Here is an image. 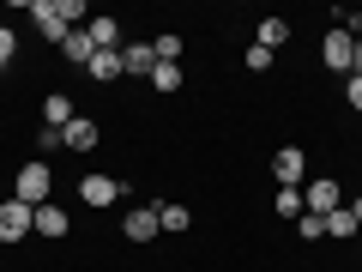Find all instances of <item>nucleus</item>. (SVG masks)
I'll use <instances>...</instances> for the list:
<instances>
[{"instance_id":"9d476101","label":"nucleus","mask_w":362,"mask_h":272,"mask_svg":"<svg viewBox=\"0 0 362 272\" xmlns=\"http://www.w3.org/2000/svg\"><path fill=\"white\" fill-rule=\"evenodd\" d=\"M121 73H157V49L151 42H121Z\"/></svg>"},{"instance_id":"dca6fc26","label":"nucleus","mask_w":362,"mask_h":272,"mask_svg":"<svg viewBox=\"0 0 362 272\" xmlns=\"http://www.w3.org/2000/svg\"><path fill=\"white\" fill-rule=\"evenodd\" d=\"M151 206H157V224H163V230H187V224H194V212H187V206H169V200H151Z\"/></svg>"},{"instance_id":"393cba45","label":"nucleus","mask_w":362,"mask_h":272,"mask_svg":"<svg viewBox=\"0 0 362 272\" xmlns=\"http://www.w3.org/2000/svg\"><path fill=\"white\" fill-rule=\"evenodd\" d=\"M61 145H66L61 128H42V133H37V152H61Z\"/></svg>"},{"instance_id":"a211bd4d","label":"nucleus","mask_w":362,"mask_h":272,"mask_svg":"<svg viewBox=\"0 0 362 272\" xmlns=\"http://www.w3.org/2000/svg\"><path fill=\"white\" fill-rule=\"evenodd\" d=\"M90 42H97V49H121V25H115V18H90Z\"/></svg>"},{"instance_id":"6ab92c4d","label":"nucleus","mask_w":362,"mask_h":272,"mask_svg":"<svg viewBox=\"0 0 362 272\" xmlns=\"http://www.w3.org/2000/svg\"><path fill=\"white\" fill-rule=\"evenodd\" d=\"M356 230H362V224L350 218L344 206H338V212H326V236H332V242H350V236H356Z\"/></svg>"},{"instance_id":"aec40b11","label":"nucleus","mask_w":362,"mask_h":272,"mask_svg":"<svg viewBox=\"0 0 362 272\" xmlns=\"http://www.w3.org/2000/svg\"><path fill=\"white\" fill-rule=\"evenodd\" d=\"M296 236H302V242H320V236H326V218H320V212H302V218H296Z\"/></svg>"},{"instance_id":"1a4fd4ad","label":"nucleus","mask_w":362,"mask_h":272,"mask_svg":"<svg viewBox=\"0 0 362 272\" xmlns=\"http://www.w3.org/2000/svg\"><path fill=\"white\" fill-rule=\"evenodd\" d=\"M66 121H78L73 97H66V91H49V97H42V128H61L66 133Z\"/></svg>"},{"instance_id":"f03ea898","label":"nucleus","mask_w":362,"mask_h":272,"mask_svg":"<svg viewBox=\"0 0 362 272\" xmlns=\"http://www.w3.org/2000/svg\"><path fill=\"white\" fill-rule=\"evenodd\" d=\"M25 13L37 18V37L42 42H66V37H73V25L61 18V0H25Z\"/></svg>"},{"instance_id":"423d86ee","label":"nucleus","mask_w":362,"mask_h":272,"mask_svg":"<svg viewBox=\"0 0 362 272\" xmlns=\"http://www.w3.org/2000/svg\"><path fill=\"white\" fill-rule=\"evenodd\" d=\"M121 194H127V188H121L115 176H97V169H90V176H78V200H85V206H115Z\"/></svg>"},{"instance_id":"412c9836","label":"nucleus","mask_w":362,"mask_h":272,"mask_svg":"<svg viewBox=\"0 0 362 272\" xmlns=\"http://www.w3.org/2000/svg\"><path fill=\"white\" fill-rule=\"evenodd\" d=\"M278 218H302V188H278Z\"/></svg>"},{"instance_id":"39448f33","label":"nucleus","mask_w":362,"mask_h":272,"mask_svg":"<svg viewBox=\"0 0 362 272\" xmlns=\"http://www.w3.org/2000/svg\"><path fill=\"white\" fill-rule=\"evenodd\" d=\"M350 55H356V37H350L344 25H338V30H326V42H320L326 73H344V79H350Z\"/></svg>"},{"instance_id":"4be33fe9","label":"nucleus","mask_w":362,"mask_h":272,"mask_svg":"<svg viewBox=\"0 0 362 272\" xmlns=\"http://www.w3.org/2000/svg\"><path fill=\"white\" fill-rule=\"evenodd\" d=\"M13 61H18V30L0 25V67H13Z\"/></svg>"},{"instance_id":"4468645a","label":"nucleus","mask_w":362,"mask_h":272,"mask_svg":"<svg viewBox=\"0 0 362 272\" xmlns=\"http://www.w3.org/2000/svg\"><path fill=\"white\" fill-rule=\"evenodd\" d=\"M61 55H66V61H73V67H90V55H97V42H90V30H85V25H78V30H73V37H66V42H61Z\"/></svg>"},{"instance_id":"2eb2a0df","label":"nucleus","mask_w":362,"mask_h":272,"mask_svg":"<svg viewBox=\"0 0 362 272\" xmlns=\"http://www.w3.org/2000/svg\"><path fill=\"white\" fill-rule=\"evenodd\" d=\"M259 49H284V42H290V18H259Z\"/></svg>"},{"instance_id":"0eeeda50","label":"nucleus","mask_w":362,"mask_h":272,"mask_svg":"<svg viewBox=\"0 0 362 272\" xmlns=\"http://www.w3.org/2000/svg\"><path fill=\"white\" fill-rule=\"evenodd\" d=\"M272 169H278V188H302V176H308V157H302V145H284V152L272 157Z\"/></svg>"},{"instance_id":"5701e85b","label":"nucleus","mask_w":362,"mask_h":272,"mask_svg":"<svg viewBox=\"0 0 362 272\" xmlns=\"http://www.w3.org/2000/svg\"><path fill=\"white\" fill-rule=\"evenodd\" d=\"M151 49H157V61H181V37H157Z\"/></svg>"},{"instance_id":"20e7f679","label":"nucleus","mask_w":362,"mask_h":272,"mask_svg":"<svg viewBox=\"0 0 362 272\" xmlns=\"http://www.w3.org/2000/svg\"><path fill=\"white\" fill-rule=\"evenodd\" d=\"M338 206H344V194H338V181H332V176L302 181V212H320V218H326V212H338Z\"/></svg>"},{"instance_id":"bb28decb","label":"nucleus","mask_w":362,"mask_h":272,"mask_svg":"<svg viewBox=\"0 0 362 272\" xmlns=\"http://www.w3.org/2000/svg\"><path fill=\"white\" fill-rule=\"evenodd\" d=\"M344 212H350V218H356V224H362V200H350V206H344Z\"/></svg>"},{"instance_id":"b1692460","label":"nucleus","mask_w":362,"mask_h":272,"mask_svg":"<svg viewBox=\"0 0 362 272\" xmlns=\"http://www.w3.org/2000/svg\"><path fill=\"white\" fill-rule=\"evenodd\" d=\"M247 73H272V49L254 42V49H247Z\"/></svg>"},{"instance_id":"7ed1b4c3","label":"nucleus","mask_w":362,"mask_h":272,"mask_svg":"<svg viewBox=\"0 0 362 272\" xmlns=\"http://www.w3.org/2000/svg\"><path fill=\"white\" fill-rule=\"evenodd\" d=\"M30 230H37V206H25V200H0V242H25Z\"/></svg>"},{"instance_id":"f8f14e48","label":"nucleus","mask_w":362,"mask_h":272,"mask_svg":"<svg viewBox=\"0 0 362 272\" xmlns=\"http://www.w3.org/2000/svg\"><path fill=\"white\" fill-rule=\"evenodd\" d=\"M66 230H73V218H66V212L54 206V200H49V206H37V236H49V242H61Z\"/></svg>"},{"instance_id":"f257e3e1","label":"nucleus","mask_w":362,"mask_h":272,"mask_svg":"<svg viewBox=\"0 0 362 272\" xmlns=\"http://www.w3.org/2000/svg\"><path fill=\"white\" fill-rule=\"evenodd\" d=\"M49 188H54V169L49 164H18L13 200H25V206H49Z\"/></svg>"},{"instance_id":"9b49d317","label":"nucleus","mask_w":362,"mask_h":272,"mask_svg":"<svg viewBox=\"0 0 362 272\" xmlns=\"http://www.w3.org/2000/svg\"><path fill=\"white\" fill-rule=\"evenodd\" d=\"M121 230H127V242H151V236L163 230V224H157V206H139V212H127V224H121Z\"/></svg>"},{"instance_id":"ddd939ff","label":"nucleus","mask_w":362,"mask_h":272,"mask_svg":"<svg viewBox=\"0 0 362 272\" xmlns=\"http://www.w3.org/2000/svg\"><path fill=\"white\" fill-rule=\"evenodd\" d=\"M97 85H109V79H121V49H97L90 55V67H85Z\"/></svg>"},{"instance_id":"f3484780","label":"nucleus","mask_w":362,"mask_h":272,"mask_svg":"<svg viewBox=\"0 0 362 272\" xmlns=\"http://www.w3.org/2000/svg\"><path fill=\"white\" fill-rule=\"evenodd\" d=\"M151 91H157V97H175V91H181V67H175V61H157Z\"/></svg>"},{"instance_id":"a878e982","label":"nucleus","mask_w":362,"mask_h":272,"mask_svg":"<svg viewBox=\"0 0 362 272\" xmlns=\"http://www.w3.org/2000/svg\"><path fill=\"white\" fill-rule=\"evenodd\" d=\"M344 103H350V109L362 115V79H344Z\"/></svg>"},{"instance_id":"6e6552de","label":"nucleus","mask_w":362,"mask_h":272,"mask_svg":"<svg viewBox=\"0 0 362 272\" xmlns=\"http://www.w3.org/2000/svg\"><path fill=\"white\" fill-rule=\"evenodd\" d=\"M61 140H66V152L85 157V152H97V140H103V133H97V121H90V115H78V121H66Z\"/></svg>"}]
</instances>
